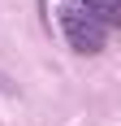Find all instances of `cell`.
<instances>
[{
    "instance_id": "1",
    "label": "cell",
    "mask_w": 121,
    "mask_h": 126,
    "mask_svg": "<svg viewBox=\"0 0 121 126\" xmlns=\"http://www.w3.org/2000/svg\"><path fill=\"white\" fill-rule=\"evenodd\" d=\"M60 26H65V39H69V48H73V52H82V57H95V52L104 48V39H108V26H99L86 9H73V4L65 9Z\"/></svg>"
},
{
    "instance_id": "2",
    "label": "cell",
    "mask_w": 121,
    "mask_h": 126,
    "mask_svg": "<svg viewBox=\"0 0 121 126\" xmlns=\"http://www.w3.org/2000/svg\"><path fill=\"white\" fill-rule=\"evenodd\" d=\"M78 9H86L99 26H121V0H82Z\"/></svg>"
}]
</instances>
